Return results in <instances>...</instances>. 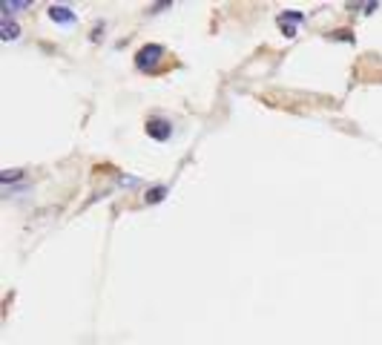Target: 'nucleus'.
<instances>
[{"label": "nucleus", "mask_w": 382, "mask_h": 345, "mask_svg": "<svg viewBox=\"0 0 382 345\" xmlns=\"http://www.w3.org/2000/svg\"><path fill=\"white\" fill-rule=\"evenodd\" d=\"M20 35V26L12 20V17H0V38L3 40H15Z\"/></svg>", "instance_id": "obj_4"}, {"label": "nucleus", "mask_w": 382, "mask_h": 345, "mask_svg": "<svg viewBox=\"0 0 382 345\" xmlns=\"http://www.w3.org/2000/svg\"><path fill=\"white\" fill-rule=\"evenodd\" d=\"M161 58H164V49L158 43H150V46H144V49L138 52V69H144V72H153V69L161 63Z\"/></svg>", "instance_id": "obj_1"}, {"label": "nucleus", "mask_w": 382, "mask_h": 345, "mask_svg": "<svg viewBox=\"0 0 382 345\" xmlns=\"http://www.w3.org/2000/svg\"><path fill=\"white\" fill-rule=\"evenodd\" d=\"M0 9H3V15H9V12H23V9H29V0H23V3H12V0H3V3H0Z\"/></svg>", "instance_id": "obj_6"}, {"label": "nucleus", "mask_w": 382, "mask_h": 345, "mask_svg": "<svg viewBox=\"0 0 382 345\" xmlns=\"http://www.w3.org/2000/svg\"><path fill=\"white\" fill-rule=\"evenodd\" d=\"M17 178H23V170H6L3 176H0V181H3V184H12Z\"/></svg>", "instance_id": "obj_7"}, {"label": "nucleus", "mask_w": 382, "mask_h": 345, "mask_svg": "<svg viewBox=\"0 0 382 345\" xmlns=\"http://www.w3.org/2000/svg\"><path fill=\"white\" fill-rule=\"evenodd\" d=\"M49 17H52L55 23H72V20H75L72 9H66V6H49Z\"/></svg>", "instance_id": "obj_5"}, {"label": "nucleus", "mask_w": 382, "mask_h": 345, "mask_svg": "<svg viewBox=\"0 0 382 345\" xmlns=\"http://www.w3.org/2000/svg\"><path fill=\"white\" fill-rule=\"evenodd\" d=\"M147 132H150V138H155V141H167V138L173 135V127H170V121H164V118H150L147 121Z\"/></svg>", "instance_id": "obj_2"}, {"label": "nucleus", "mask_w": 382, "mask_h": 345, "mask_svg": "<svg viewBox=\"0 0 382 345\" xmlns=\"http://www.w3.org/2000/svg\"><path fill=\"white\" fill-rule=\"evenodd\" d=\"M333 38H337V40H348V43L353 40V35H351V32H333Z\"/></svg>", "instance_id": "obj_10"}, {"label": "nucleus", "mask_w": 382, "mask_h": 345, "mask_svg": "<svg viewBox=\"0 0 382 345\" xmlns=\"http://www.w3.org/2000/svg\"><path fill=\"white\" fill-rule=\"evenodd\" d=\"M164 193H167L164 187H153V190L147 193V201H150V204H155V201H161V199H164Z\"/></svg>", "instance_id": "obj_9"}, {"label": "nucleus", "mask_w": 382, "mask_h": 345, "mask_svg": "<svg viewBox=\"0 0 382 345\" xmlns=\"http://www.w3.org/2000/svg\"><path fill=\"white\" fill-rule=\"evenodd\" d=\"M379 3H348L351 12H374Z\"/></svg>", "instance_id": "obj_8"}, {"label": "nucleus", "mask_w": 382, "mask_h": 345, "mask_svg": "<svg viewBox=\"0 0 382 345\" xmlns=\"http://www.w3.org/2000/svg\"><path fill=\"white\" fill-rule=\"evenodd\" d=\"M296 23H302V15H299V12H284V15H279V29L284 32V38H293V35H296Z\"/></svg>", "instance_id": "obj_3"}]
</instances>
